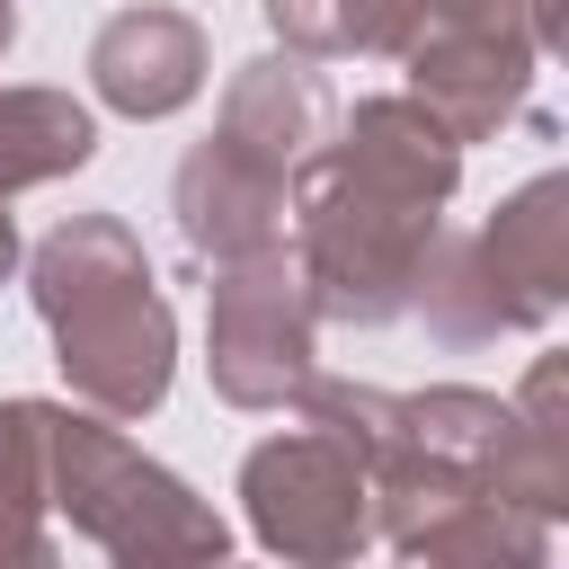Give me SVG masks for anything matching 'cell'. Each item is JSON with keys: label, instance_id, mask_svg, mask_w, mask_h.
I'll return each instance as SVG.
<instances>
[{"label": "cell", "instance_id": "1", "mask_svg": "<svg viewBox=\"0 0 569 569\" xmlns=\"http://www.w3.org/2000/svg\"><path fill=\"white\" fill-rule=\"evenodd\" d=\"M462 142L418 98H365L329 151H311L302 178V284L311 311L338 320H391L418 293V267L436 249V213L453 196Z\"/></svg>", "mask_w": 569, "mask_h": 569}, {"label": "cell", "instance_id": "2", "mask_svg": "<svg viewBox=\"0 0 569 569\" xmlns=\"http://www.w3.org/2000/svg\"><path fill=\"white\" fill-rule=\"evenodd\" d=\"M36 311L53 320L71 391L107 418H142L169 391V302L124 222H62L36 249Z\"/></svg>", "mask_w": 569, "mask_h": 569}, {"label": "cell", "instance_id": "3", "mask_svg": "<svg viewBox=\"0 0 569 569\" xmlns=\"http://www.w3.org/2000/svg\"><path fill=\"white\" fill-rule=\"evenodd\" d=\"M329 98L302 62H249L231 80L222 133L178 169V222L204 258H249L284 240V187L311 160Z\"/></svg>", "mask_w": 569, "mask_h": 569}, {"label": "cell", "instance_id": "4", "mask_svg": "<svg viewBox=\"0 0 569 569\" xmlns=\"http://www.w3.org/2000/svg\"><path fill=\"white\" fill-rule=\"evenodd\" d=\"M560 204H569V187L542 169L533 187H516L498 204L489 231H471L453 249H427L409 302H427V320L453 347L498 338V329H542L569 293V213Z\"/></svg>", "mask_w": 569, "mask_h": 569}, {"label": "cell", "instance_id": "5", "mask_svg": "<svg viewBox=\"0 0 569 569\" xmlns=\"http://www.w3.org/2000/svg\"><path fill=\"white\" fill-rule=\"evenodd\" d=\"M44 453L62 471V507L80 533H98L124 560H160V551H222V525L169 480L151 471L124 436L89 427V418H53L44 409Z\"/></svg>", "mask_w": 569, "mask_h": 569}, {"label": "cell", "instance_id": "6", "mask_svg": "<svg viewBox=\"0 0 569 569\" xmlns=\"http://www.w3.org/2000/svg\"><path fill=\"white\" fill-rule=\"evenodd\" d=\"M213 382L240 409H276L311 382V284L284 267V240L231 258L213 284Z\"/></svg>", "mask_w": 569, "mask_h": 569}, {"label": "cell", "instance_id": "7", "mask_svg": "<svg viewBox=\"0 0 569 569\" xmlns=\"http://www.w3.org/2000/svg\"><path fill=\"white\" fill-rule=\"evenodd\" d=\"M249 489V525L258 542L293 551V560H347L365 542V498H373V471L329 436V427H293L276 445L249 453L240 471Z\"/></svg>", "mask_w": 569, "mask_h": 569}, {"label": "cell", "instance_id": "8", "mask_svg": "<svg viewBox=\"0 0 569 569\" xmlns=\"http://www.w3.org/2000/svg\"><path fill=\"white\" fill-rule=\"evenodd\" d=\"M89 71H98V98L124 107V116H169L204 89V36L196 18L178 9H124L98 27L89 44Z\"/></svg>", "mask_w": 569, "mask_h": 569}, {"label": "cell", "instance_id": "9", "mask_svg": "<svg viewBox=\"0 0 569 569\" xmlns=\"http://www.w3.org/2000/svg\"><path fill=\"white\" fill-rule=\"evenodd\" d=\"M89 151H98V133H89L80 98H62V89H9L0 98V196L36 187V178H62Z\"/></svg>", "mask_w": 569, "mask_h": 569}, {"label": "cell", "instance_id": "10", "mask_svg": "<svg viewBox=\"0 0 569 569\" xmlns=\"http://www.w3.org/2000/svg\"><path fill=\"white\" fill-rule=\"evenodd\" d=\"M267 18L302 53H400L418 0H267Z\"/></svg>", "mask_w": 569, "mask_h": 569}, {"label": "cell", "instance_id": "11", "mask_svg": "<svg viewBox=\"0 0 569 569\" xmlns=\"http://www.w3.org/2000/svg\"><path fill=\"white\" fill-rule=\"evenodd\" d=\"M36 453H44V409L9 400L0 409V551H44V533L27 525V507H36Z\"/></svg>", "mask_w": 569, "mask_h": 569}, {"label": "cell", "instance_id": "12", "mask_svg": "<svg viewBox=\"0 0 569 569\" xmlns=\"http://www.w3.org/2000/svg\"><path fill=\"white\" fill-rule=\"evenodd\" d=\"M9 249H18V240H9V213H0V276H9Z\"/></svg>", "mask_w": 569, "mask_h": 569}, {"label": "cell", "instance_id": "13", "mask_svg": "<svg viewBox=\"0 0 569 569\" xmlns=\"http://www.w3.org/2000/svg\"><path fill=\"white\" fill-rule=\"evenodd\" d=\"M0 53H9V0H0Z\"/></svg>", "mask_w": 569, "mask_h": 569}]
</instances>
